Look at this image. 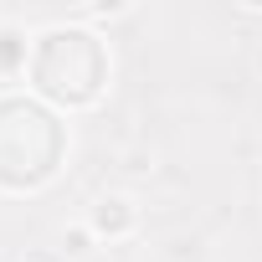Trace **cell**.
I'll return each mask as SVG.
<instances>
[{
    "instance_id": "cell-3",
    "label": "cell",
    "mask_w": 262,
    "mask_h": 262,
    "mask_svg": "<svg viewBox=\"0 0 262 262\" xmlns=\"http://www.w3.org/2000/svg\"><path fill=\"white\" fill-rule=\"evenodd\" d=\"M98 247H103V242L93 236V226H88V221H72V226H62V257H72V262H88Z\"/></svg>"
},
{
    "instance_id": "cell-4",
    "label": "cell",
    "mask_w": 262,
    "mask_h": 262,
    "mask_svg": "<svg viewBox=\"0 0 262 262\" xmlns=\"http://www.w3.org/2000/svg\"><path fill=\"white\" fill-rule=\"evenodd\" d=\"M257 72H262V52H257Z\"/></svg>"
},
{
    "instance_id": "cell-1",
    "label": "cell",
    "mask_w": 262,
    "mask_h": 262,
    "mask_svg": "<svg viewBox=\"0 0 262 262\" xmlns=\"http://www.w3.org/2000/svg\"><path fill=\"white\" fill-rule=\"evenodd\" d=\"M82 221L93 226L98 242H123V236H134V231H139V201H134V195H123V190H103V195L88 206Z\"/></svg>"
},
{
    "instance_id": "cell-2",
    "label": "cell",
    "mask_w": 262,
    "mask_h": 262,
    "mask_svg": "<svg viewBox=\"0 0 262 262\" xmlns=\"http://www.w3.org/2000/svg\"><path fill=\"white\" fill-rule=\"evenodd\" d=\"M26 52H31L26 31H16V26H0V77H16V72L26 67Z\"/></svg>"
}]
</instances>
